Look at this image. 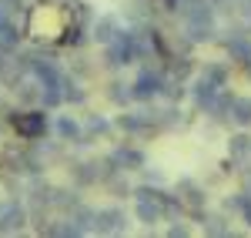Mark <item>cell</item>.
<instances>
[{
  "label": "cell",
  "instance_id": "cell-28",
  "mask_svg": "<svg viewBox=\"0 0 251 238\" xmlns=\"http://www.w3.org/2000/svg\"><path fill=\"white\" fill-rule=\"evenodd\" d=\"M245 67H248V78H251V60H248V64H245Z\"/></svg>",
  "mask_w": 251,
  "mask_h": 238
},
{
  "label": "cell",
  "instance_id": "cell-8",
  "mask_svg": "<svg viewBox=\"0 0 251 238\" xmlns=\"http://www.w3.org/2000/svg\"><path fill=\"white\" fill-rule=\"evenodd\" d=\"M27 225V208L17 201H7L0 205V232H20Z\"/></svg>",
  "mask_w": 251,
  "mask_h": 238
},
{
  "label": "cell",
  "instance_id": "cell-27",
  "mask_svg": "<svg viewBox=\"0 0 251 238\" xmlns=\"http://www.w3.org/2000/svg\"><path fill=\"white\" fill-rule=\"evenodd\" d=\"M241 181H245V191H251V171H241Z\"/></svg>",
  "mask_w": 251,
  "mask_h": 238
},
{
  "label": "cell",
  "instance_id": "cell-2",
  "mask_svg": "<svg viewBox=\"0 0 251 238\" xmlns=\"http://www.w3.org/2000/svg\"><path fill=\"white\" fill-rule=\"evenodd\" d=\"M104 47H107V54H104L107 67H127L137 60V30H117Z\"/></svg>",
  "mask_w": 251,
  "mask_h": 238
},
{
  "label": "cell",
  "instance_id": "cell-19",
  "mask_svg": "<svg viewBox=\"0 0 251 238\" xmlns=\"http://www.w3.org/2000/svg\"><path fill=\"white\" fill-rule=\"evenodd\" d=\"M204 78H211L214 84H228V64H221V60H211V64H204V71H201Z\"/></svg>",
  "mask_w": 251,
  "mask_h": 238
},
{
  "label": "cell",
  "instance_id": "cell-13",
  "mask_svg": "<svg viewBox=\"0 0 251 238\" xmlns=\"http://www.w3.org/2000/svg\"><path fill=\"white\" fill-rule=\"evenodd\" d=\"M54 131H57V138L60 141H77V144H84V134H80V124L74 118H67V114H64V118H57V124H54Z\"/></svg>",
  "mask_w": 251,
  "mask_h": 238
},
{
  "label": "cell",
  "instance_id": "cell-7",
  "mask_svg": "<svg viewBox=\"0 0 251 238\" xmlns=\"http://www.w3.org/2000/svg\"><path fill=\"white\" fill-rule=\"evenodd\" d=\"M134 215L141 225H157V221H164V198H137L134 205Z\"/></svg>",
  "mask_w": 251,
  "mask_h": 238
},
{
  "label": "cell",
  "instance_id": "cell-4",
  "mask_svg": "<svg viewBox=\"0 0 251 238\" xmlns=\"http://www.w3.org/2000/svg\"><path fill=\"white\" fill-rule=\"evenodd\" d=\"M124 228H127L124 208H97L94 212V232H100V235H121Z\"/></svg>",
  "mask_w": 251,
  "mask_h": 238
},
{
  "label": "cell",
  "instance_id": "cell-26",
  "mask_svg": "<svg viewBox=\"0 0 251 238\" xmlns=\"http://www.w3.org/2000/svg\"><path fill=\"white\" fill-rule=\"evenodd\" d=\"M168 235H171V238H177V235H188V228H184V225H171V228H168Z\"/></svg>",
  "mask_w": 251,
  "mask_h": 238
},
{
  "label": "cell",
  "instance_id": "cell-6",
  "mask_svg": "<svg viewBox=\"0 0 251 238\" xmlns=\"http://www.w3.org/2000/svg\"><path fill=\"white\" fill-rule=\"evenodd\" d=\"M111 161L117 164V171H137V168H144V151L141 148H131V144H121L111 151Z\"/></svg>",
  "mask_w": 251,
  "mask_h": 238
},
{
  "label": "cell",
  "instance_id": "cell-22",
  "mask_svg": "<svg viewBox=\"0 0 251 238\" xmlns=\"http://www.w3.org/2000/svg\"><path fill=\"white\" fill-rule=\"evenodd\" d=\"M87 131L104 138V134H111V121L104 118V114H91V118H87Z\"/></svg>",
  "mask_w": 251,
  "mask_h": 238
},
{
  "label": "cell",
  "instance_id": "cell-10",
  "mask_svg": "<svg viewBox=\"0 0 251 238\" xmlns=\"http://www.w3.org/2000/svg\"><path fill=\"white\" fill-rule=\"evenodd\" d=\"M225 51H228V57L234 64H248L251 60V37L248 34H231V37H225Z\"/></svg>",
  "mask_w": 251,
  "mask_h": 238
},
{
  "label": "cell",
  "instance_id": "cell-14",
  "mask_svg": "<svg viewBox=\"0 0 251 238\" xmlns=\"http://www.w3.org/2000/svg\"><path fill=\"white\" fill-rule=\"evenodd\" d=\"M114 34H117V20L114 17H100V20H94V27H91V37H94L97 44H107Z\"/></svg>",
  "mask_w": 251,
  "mask_h": 238
},
{
  "label": "cell",
  "instance_id": "cell-21",
  "mask_svg": "<svg viewBox=\"0 0 251 238\" xmlns=\"http://www.w3.org/2000/svg\"><path fill=\"white\" fill-rule=\"evenodd\" d=\"M14 94H17V101H20V104H34V101H40V91L34 87V84H24V80H17Z\"/></svg>",
  "mask_w": 251,
  "mask_h": 238
},
{
  "label": "cell",
  "instance_id": "cell-23",
  "mask_svg": "<svg viewBox=\"0 0 251 238\" xmlns=\"http://www.w3.org/2000/svg\"><path fill=\"white\" fill-rule=\"evenodd\" d=\"M107 94H111L114 104H127V101H134V98H131V84H121V80L111 84V91H107Z\"/></svg>",
  "mask_w": 251,
  "mask_h": 238
},
{
  "label": "cell",
  "instance_id": "cell-5",
  "mask_svg": "<svg viewBox=\"0 0 251 238\" xmlns=\"http://www.w3.org/2000/svg\"><path fill=\"white\" fill-rule=\"evenodd\" d=\"M14 128H17L20 138L37 141V138H44V131H47V114H40V111H24V114H14Z\"/></svg>",
  "mask_w": 251,
  "mask_h": 238
},
{
  "label": "cell",
  "instance_id": "cell-1",
  "mask_svg": "<svg viewBox=\"0 0 251 238\" xmlns=\"http://www.w3.org/2000/svg\"><path fill=\"white\" fill-rule=\"evenodd\" d=\"M184 37L191 44H204V40H214L218 34V24H214V3L211 0H184Z\"/></svg>",
  "mask_w": 251,
  "mask_h": 238
},
{
  "label": "cell",
  "instance_id": "cell-18",
  "mask_svg": "<svg viewBox=\"0 0 251 238\" xmlns=\"http://www.w3.org/2000/svg\"><path fill=\"white\" fill-rule=\"evenodd\" d=\"M84 101H87V91L80 87L77 80L64 78V104H84Z\"/></svg>",
  "mask_w": 251,
  "mask_h": 238
},
{
  "label": "cell",
  "instance_id": "cell-12",
  "mask_svg": "<svg viewBox=\"0 0 251 238\" xmlns=\"http://www.w3.org/2000/svg\"><path fill=\"white\" fill-rule=\"evenodd\" d=\"M117 128L124 131V134H144L148 128H151V121L144 118V114H131V111H124V114H117L114 121Z\"/></svg>",
  "mask_w": 251,
  "mask_h": 238
},
{
  "label": "cell",
  "instance_id": "cell-20",
  "mask_svg": "<svg viewBox=\"0 0 251 238\" xmlns=\"http://www.w3.org/2000/svg\"><path fill=\"white\" fill-rule=\"evenodd\" d=\"M204 232L208 235H231V225H228L225 215H208L204 218Z\"/></svg>",
  "mask_w": 251,
  "mask_h": 238
},
{
  "label": "cell",
  "instance_id": "cell-11",
  "mask_svg": "<svg viewBox=\"0 0 251 238\" xmlns=\"http://www.w3.org/2000/svg\"><path fill=\"white\" fill-rule=\"evenodd\" d=\"M231 104H234V94L221 87V91L211 98V104L204 107V114H211L214 121H228V118H231Z\"/></svg>",
  "mask_w": 251,
  "mask_h": 238
},
{
  "label": "cell",
  "instance_id": "cell-24",
  "mask_svg": "<svg viewBox=\"0 0 251 238\" xmlns=\"http://www.w3.org/2000/svg\"><path fill=\"white\" fill-rule=\"evenodd\" d=\"M171 78L174 80H188V78H191V57H177V60H174Z\"/></svg>",
  "mask_w": 251,
  "mask_h": 238
},
{
  "label": "cell",
  "instance_id": "cell-16",
  "mask_svg": "<svg viewBox=\"0 0 251 238\" xmlns=\"http://www.w3.org/2000/svg\"><path fill=\"white\" fill-rule=\"evenodd\" d=\"M74 181H77V185H97V181H100V175H97V161L74 164Z\"/></svg>",
  "mask_w": 251,
  "mask_h": 238
},
{
  "label": "cell",
  "instance_id": "cell-15",
  "mask_svg": "<svg viewBox=\"0 0 251 238\" xmlns=\"http://www.w3.org/2000/svg\"><path fill=\"white\" fill-rule=\"evenodd\" d=\"M231 121L238 124V128H251V98H234Z\"/></svg>",
  "mask_w": 251,
  "mask_h": 238
},
{
  "label": "cell",
  "instance_id": "cell-9",
  "mask_svg": "<svg viewBox=\"0 0 251 238\" xmlns=\"http://www.w3.org/2000/svg\"><path fill=\"white\" fill-rule=\"evenodd\" d=\"M218 91H221V84H214V80L204 78V74H198V78H194V84H191V98H194V104H198L201 111L211 104V98L218 94Z\"/></svg>",
  "mask_w": 251,
  "mask_h": 238
},
{
  "label": "cell",
  "instance_id": "cell-3",
  "mask_svg": "<svg viewBox=\"0 0 251 238\" xmlns=\"http://www.w3.org/2000/svg\"><path fill=\"white\" fill-rule=\"evenodd\" d=\"M161 91H164V74H157L151 67L137 71L134 84H131V98L134 101H151V98H157Z\"/></svg>",
  "mask_w": 251,
  "mask_h": 238
},
{
  "label": "cell",
  "instance_id": "cell-17",
  "mask_svg": "<svg viewBox=\"0 0 251 238\" xmlns=\"http://www.w3.org/2000/svg\"><path fill=\"white\" fill-rule=\"evenodd\" d=\"M228 155H231V161H241L251 155V138L248 134H234L231 141H228Z\"/></svg>",
  "mask_w": 251,
  "mask_h": 238
},
{
  "label": "cell",
  "instance_id": "cell-25",
  "mask_svg": "<svg viewBox=\"0 0 251 238\" xmlns=\"http://www.w3.org/2000/svg\"><path fill=\"white\" fill-rule=\"evenodd\" d=\"M134 198H164V191L151 188V185H141V188H134Z\"/></svg>",
  "mask_w": 251,
  "mask_h": 238
}]
</instances>
